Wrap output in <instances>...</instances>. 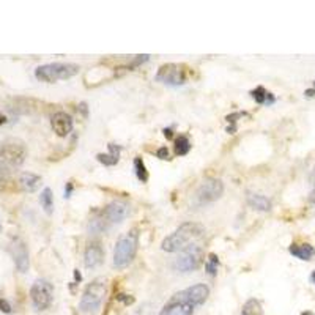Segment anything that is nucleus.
<instances>
[{
	"label": "nucleus",
	"instance_id": "nucleus-18",
	"mask_svg": "<svg viewBox=\"0 0 315 315\" xmlns=\"http://www.w3.org/2000/svg\"><path fill=\"white\" fill-rule=\"evenodd\" d=\"M246 200H248V205L254 210H259V211H270L271 210V200L268 197H265L263 194H255V192H248V197H246Z\"/></svg>",
	"mask_w": 315,
	"mask_h": 315
},
{
	"label": "nucleus",
	"instance_id": "nucleus-34",
	"mask_svg": "<svg viewBox=\"0 0 315 315\" xmlns=\"http://www.w3.org/2000/svg\"><path fill=\"white\" fill-rule=\"evenodd\" d=\"M74 279H76V282H81L82 281V274L79 273V270H74Z\"/></svg>",
	"mask_w": 315,
	"mask_h": 315
},
{
	"label": "nucleus",
	"instance_id": "nucleus-8",
	"mask_svg": "<svg viewBox=\"0 0 315 315\" xmlns=\"http://www.w3.org/2000/svg\"><path fill=\"white\" fill-rule=\"evenodd\" d=\"M202 257H203V251L200 246L191 244L186 249H183L181 254L175 259L173 267L175 270H178L181 273H189L199 268Z\"/></svg>",
	"mask_w": 315,
	"mask_h": 315
},
{
	"label": "nucleus",
	"instance_id": "nucleus-15",
	"mask_svg": "<svg viewBox=\"0 0 315 315\" xmlns=\"http://www.w3.org/2000/svg\"><path fill=\"white\" fill-rule=\"evenodd\" d=\"M104 260V251L101 248V244L98 241H92L87 246L85 254H84V263L87 268H96L100 267Z\"/></svg>",
	"mask_w": 315,
	"mask_h": 315
},
{
	"label": "nucleus",
	"instance_id": "nucleus-12",
	"mask_svg": "<svg viewBox=\"0 0 315 315\" xmlns=\"http://www.w3.org/2000/svg\"><path fill=\"white\" fill-rule=\"evenodd\" d=\"M128 214H130V206H128V203L120 202V200L111 202L103 211V216L106 218V221L111 224L122 222L123 219H126Z\"/></svg>",
	"mask_w": 315,
	"mask_h": 315
},
{
	"label": "nucleus",
	"instance_id": "nucleus-29",
	"mask_svg": "<svg viewBox=\"0 0 315 315\" xmlns=\"http://www.w3.org/2000/svg\"><path fill=\"white\" fill-rule=\"evenodd\" d=\"M311 181H312V191L309 194V202L315 203V167H314L312 175H311Z\"/></svg>",
	"mask_w": 315,
	"mask_h": 315
},
{
	"label": "nucleus",
	"instance_id": "nucleus-13",
	"mask_svg": "<svg viewBox=\"0 0 315 315\" xmlns=\"http://www.w3.org/2000/svg\"><path fill=\"white\" fill-rule=\"evenodd\" d=\"M51 126L58 137H66L73 131V118L66 112H55L51 118Z\"/></svg>",
	"mask_w": 315,
	"mask_h": 315
},
{
	"label": "nucleus",
	"instance_id": "nucleus-38",
	"mask_svg": "<svg viewBox=\"0 0 315 315\" xmlns=\"http://www.w3.org/2000/svg\"><path fill=\"white\" fill-rule=\"evenodd\" d=\"M311 281H312V282L315 284V271H314V273L311 274Z\"/></svg>",
	"mask_w": 315,
	"mask_h": 315
},
{
	"label": "nucleus",
	"instance_id": "nucleus-40",
	"mask_svg": "<svg viewBox=\"0 0 315 315\" xmlns=\"http://www.w3.org/2000/svg\"><path fill=\"white\" fill-rule=\"evenodd\" d=\"M314 85H315V81H314Z\"/></svg>",
	"mask_w": 315,
	"mask_h": 315
},
{
	"label": "nucleus",
	"instance_id": "nucleus-6",
	"mask_svg": "<svg viewBox=\"0 0 315 315\" xmlns=\"http://www.w3.org/2000/svg\"><path fill=\"white\" fill-rule=\"evenodd\" d=\"M156 81L167 85H183L188 81V70L184 65L178 63H165L156 73Z\"/></svg>",
	"mask_w": 315,
	"mask_h": 315
},
{
	"label": "nucleus",
	"instance_id": "nucleus-23",
	"mask_svg": "<svg viewBox=\"0 0 315 315\" xmlns=\"http://www.w3.org/2000/svg\"><path fill=\"white\" fill-rule=\"evenodd\" d=\"M191 150V142L188 139V136H178L175 139V155L176 156H184V155H188Z\"/></svg>",
	"mask_w": 315,
	"mask_h": 315
},
{
	"label": "nucleus",
	"instance_id": "nucleus-32",
	"mask_svg": "<svg viewBox=\"0 0 315 315\" xmlns=\"http://www.w3.org/2000/svg\"><path fill=\"white\" fill-rule=\"evenodd\" d=\"M73 189H74L73 181H68L66 186H65V199H70L71 194H73Z\"/></svg>",
	"mask_w": 315,
	"mask_h": 315
},
{
	"label": "nucleus",
	"instance_id": "nucleus-4",
	"mask_svg": "<svg viewBox=\"0 0 315 315\" xmlns=\"http://www.w3.org/2000/svg\"><path fill=\"white\" fill-rule=\"evenodd\" d=\"M137 246H139V233L136 229L130 230L128 233L122 235L115 243L114 249V267L118 270H123L130 265L136 254H137Z\"/></svg>",
	"mask_w": 315,
	"mask_h": 315
},
{
	"label": "nucleus",
	"instance_id": "nucleus-27",
	"mask_svg": "<svg viewBox=\"0 0 315 315\" xmlns=\"http://www.w3.org/2000/svg\"><path fill=\"white\" fill-rule=\"evenodd\" d=\"M104 222H106V221H103V219H100V218L92 219L90 222H88V232H90V233H101V232L106 229Z\"/></svg>",
	"mask_w": 315,
	"mask_h": 315
},
{
	"label": "nucleus",
	"instance_id": "nucleus-39",
	"mask_svg": "<svg viewBox=\"0 0 315 315\" xmlns=\"http://www.w3.org/2000/svg\"><path fill=\"white\" fill-rule=\"evenodd\" d=\"M0 230H2V225H0Z\"/></svg>",
	"mask_w": 315,
	"mask_h": 315
},
{
	"label": "nucleus",
	"instance_id": "nucleus-11",
	"mask_svg": "<svg viewBox=\"0 0 315 315\" xmlns=\"http://www.w3.org/2000/svg\"><path fill=\"white\" fill-rule=\"evenodd\" d=\"M194 304L188 301L183 293H175L173 297L164 304L159 315H192L194 314Z\"/></svg>",
	"mask_w": 315,
	"mask_h": 315
},
{
	"label": "nucleus",
	"instance_id": "nucleus-1",
	"mask_svg": "<svg viewBox=\"0 0 315 315\" xmlns=\"http://www.w3.org/2000/svg\"><path fill=\"white\" fill-rule=\"evenodd\" d=\"M27 147L17 137H8L0 144V180H8L24 164Z\"/></svg>",
	"mask_w": 315,
	"mask_h": 315
},
{
	"label": "nucleus",
	"instance_id": "nucleus-37",
	"mask_svg": "<svg viewBox=\"0 0 315 315\" xmlns=\"http://www.w3.org/2000/svg\"><path fill=\"white\" fill-rule=\"evenodd\" d=\"M301 315H314V312L312 311H304V312H301Z\"/></svg>",
	"mask_w": 315,
	"mask_h": 315
},
{
	"label": "nucleus",
	"instance_id": "nucleus-36",
	"mask_svg": "<svg viewBox=\"0 0 315 315\" xmlns=\"http://www.w3.org/2000/svg\"><path fill=\"white\" fill-rule=\"evenodd\" d=\"M306 96H314L315 95V90H306V93H304Z\"/></svg>",
	"mask_w": 315,
	"mask_h": 315
},
{
	"label": "nucleus",
	"instance_id": "nucleus-25",
	"mask_svg": "<svg viewBox=\"0 0 315 315\" xmlns=\"http://www.w3.org/2000/svg\"><path fill=\"white\" fill-rule=\"evenodd\" d=\"M218 267H219V259L216 254H208V260L205 263V270L210 276H214L218 273Z\"/></svg>",
	"mask_w": 315,
	"mask_h": 315
},
{
	"label": "nucleus",
	"instance_id": "nucleus-2",
	"mask_svg": "<svg viewBox=\"0 0 315 315\" xmlns=\"http://www.w3.org/2000/svg\"><path fill=\"white\" fill-rule=\"evenodd\" d=\"M205 233V227L199 222H184L175 229L169 236L162 240L161 249L165 252H180L189 246L191 241L200 238Z\"/></svg>",
	"mask_w": 315,
	"mask_h": 315
},
{
	"label": "nucleus",
	"instance_id": "nucleus-7",
	"mask_svg": "<svg viewBox=\"0 0 315 315\" xmlns=\"http://www.w3.org/2000/svg\"><path fill=\"white\" fill-rule=\"evenodd\" d=\"M52 297H54V287L51 282H47L46 279H38L33 282L30 289V300L35 309L46 311L52 304Z\"/></svg>",
	"mask_w": 315,
	"mask_h": 315
},
{
	"label": "nucleus",
	"instance_id": "nucleus-22",
	"mask_svg": "<svg viewBox=\"0 0 315 315\" xmlns=\"http://www.w3.org/2000/svg\"><path fill=\"white\" fill-rule=\"evenodd\" d=\"M39 203H41V206H43L44 211L47 214H52V210H54V195H52L51 188H44L43 192L39 194Z\"/></svg>",
	"mask_w": 315,
	"mask_h": 315
},
{
	"label": "nucleus",
	"instance_id": "nucleus-19",
	"mask_svg": "<svg viewBox=\"0 0 315 315\" xmlns=\"http://www.w3.org/2000/svg\"><path fill=\"white\" fill-rule=\"evenodd\" d=\"M289 252L293 255V257L308 262V260L312 259V255H314V248L308 243H304V244H292L289 248Z\"/></svg>",
	"mask_w": 315,
	"mask_h": 315
},
{
	"label": "nucleus",
	"instance_id": "nucleus-10",
	"mask_svg": "<svg viewBox=\"0 0 315 315\" xmlns=\"http://www.w3.org/2000/svg\"><path fill=\"white\" fill-rule=\"evenodd\" d=\"M8 251L11 254L17 271L27 273L28 267H30V259H28V249H27L25 241L22 238H19V236H14V238L9 240Z\"/></svg>",
	"mask_w": 315,
	"mask_h": 315
},
{
	"label": "nucleus",
	"instance_id": "nucleus-28",
	"mask_svg": "<svg viewBox=\"0 0 315 315\" xmlns=\"http://www.w3.org/2000/svg\"><path fill=\"white\" fill-rule=\"evenodd\" d=\"M156 156L159 158V159H170L169 158V150H167V147H161V149H158L156 152Z\"/></svg>",
	"mask_w": 315,
	"mask_h": 315
},
{
	"label": "nucleus",
	"instance_id": "nucleus-16",
	"mask_svg": "<svg viewBox=\"0 0 315 315\" xmlns=\"http://www.w3.org/2000/svg\"><path fill=\"white\" fill-rule=\"evenodd\" d=\"M19 186H21V189L25 192H35L39 184H41V176L32 173V172H22L19 175V180H17Z\"/></svg>",
	"mask_w": 315,
	"mask_h": 315
},
{
	"label": "nucleus",
	"instance_id": "nucleus-35",
	"mask_svg": "<svg viewBox=\"0 0 315 315\" xmlns=\"http://www.w3.org/2000/svg\"><path fill=\"white\" fill-rule=\"evenodd\" d=\"M5 123H6V117L0 112V125H5Z\"/></svg>",
	"mask_w": 315,
	"mask_h": 315
},
{
	"label": "nucleus",
	"instance_id": "nucleus-33",
	"mask_svg": "<svg viewBox=\"0 0 315 315\" xmlns=\"http://www.w3.org/2000/svg\"><path fill=\"white\" fill-rule=\"evenodd\" d=\"M164 136L167 137V139H172V137H173V130H172V128H164Z\"/></svg>",
	"mask_w": 315,
	"mask_h": 315
},
{
	"label": "nucleus",
	"instance_id": "nucleus-20",
	"mask_svg": "<svg viewBox=\"0 0 315 315\" xmlns=\"http://www.w3.org/2000/svg\"><path fill=\"white\" fill-rule=\"evenodd\" d=\"M251 96L254 98V101L257 103V104H273L276 100H274V96L273 93H270L267 88L265 87H257V88H254V90L251 92Z\"/></svg>",
	"mask_w": 315,
	"mask_h": 315
},
{
	"label": "nucleus",
	"instance_id": "nucleus-17",
	"mask_svg": "<svg viewBox=\"0 0 315 315\" xmlns=\"http://www.w3.org/2000/svg\"><path fill=\"white\" fill-rule=\"evenodd\" d=\"M109 153H98L96 155V159L100 161L101 164L107 165V167H112L118 164V159H120V152H122V147L120 145H115V144H109Z\"/></svg>",
	"mask_w": 315,
	"mask_h": 315
},
{
	"label": "nucleus",
	"instance_id": "nucleus-24",
	"mask_svg": "<svg viewBox=\"0 0 315 315\" xmlns=\"http://www.w3.org/2000/svg\"><path fill=\"white\" fill-rule=\"evenodd\" d=\"M134 170H136L137 180L142 181V183L149 181V170H147V165H145V162H144V159L141 156L134 158Z\"/></svg>",
	"mask_w": 315,
	"mask_h": 315
},
{
	"label": "nucleus",
	"instance_id": "nucleus-14",
	"mask_svg": "<svg viewBox=\"0 0 315 315\" xmlns=\"http://www.w3.org/2000/svg\"><path fill=\"white\" fill-rule=\"evenodd\" d=\"M181 293L186 300L194 304V306H200V304H203L206 301V298H208L210 289H208V285H205V284H195L188 289L181 290Z\"/></svg>",
	"mask_w": 315,
	"mask_h": 315
},
{
	"label": "nucleus",
	"instance_id": "nucleus-26",
	"mask_svg": "<svg viewBox=\"0 0 315 315\" xmlns=\"http://www.w3.org/2000/svg\"><path fill=\"white\" fill-rule=\"evenodd\" d=\"M243 117H249V114L248 112H233V114L225 117V120H227L232 125V126L227 128V133L229 134H233L236 131V122H238V118H243Z\"/></svg>",
	"mask_w": 315,
	"mask_h": 315
},
{
	"label": "nucleus",
	"instance_id": "nucleus-3",
	"mask_svg": "<svg viewBox=\"0 0 315 315\" xmlns=\"http://www.w3.org/2000/svg\"><path fill=\"white\" fill-rule=\"evenodd\" d=\"M106 292H107L106 279L104 278L93 279L82 293L81 303H79V312L82 315H96L101 309Z\"/></svg>",
	"mask_w": 315,
	"mask_h": 315
},
{
	"label": "nucleus",
	"instance_id": "nucleus-31",
	"mask_svg": "<svg viewBox=\"0 0 315 315\" xmlns=\"http://www.w3.org/2000/svg\"><path fill=\"white\" fill-rule=\"evenodd\" d=\"M117 300H118V301H123V303L126 304V306H130V304L134 303V298H133V297H128V295H118Z\"/></svg>",
	"mask_w": 315,
	"mask_h": 315
},
{
	"label": "nucleus",
	"instance_id": "nucleus-5",
	"mask_svg": "<svg viewBox=\"0 0 315 315\" xmlns=\"http://www.w3.org/2000/svg\"><path fill=\"white\" fill-rule=\"evenodd\" d=\"M81 70V66L76 63H65V62H54L38 66L35 70V77L38 81L46 84H54L57 81H66L76 76Z\"/></svg>",
	"mask_w": 315,
	"mask_h": 315
},
{
	"label": "nucleus",
	"instance_id": "nucleus-30",
	"mask_svg": "<svg viewBox=\"0 0 315 315\" xmlns=\"http://www.w3.org/2000/svg\"><path fill=\"white\" fill-rule=\"evenodd\" d=\"M0 311H2L3 314H11V304H9L6 300L0 298Z\"/></svg>",
	"mask_w": 315,
	"mask_h": 315
},
{
	"label": "nucleus",
	"instance_id": "nucleus-21",
	"mask_svg": "<svg viewBox=\"0 0 315 315\" xmlns=\"http://www.w3.org/2000/svg\"><path fill=\"white\" fill-rule=\"evenodd\" d=\"M241 315H263V309L259 300L251 298L244 303V306L241 309Z\"/></svg>",
	"mask_w": 315,
	"mask_h": 315
},
{
	"label": "nucleus",
	"instance_id": "nucleus-9",
	"mask_svg": "<svg viewBox=\"0 0 315 315\" xmlns=\"http://www.w3.org/2000/svg\"><path fill=\"white\" fill-rule=\"evenodd\" d=\"M224 192V184L218 178H206L195 191V200L199 205L218 200Z\"/></svg>",
	"mask_w": 315,
	"mask_h": 315
}]
</instances>
